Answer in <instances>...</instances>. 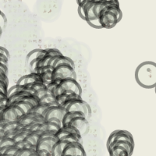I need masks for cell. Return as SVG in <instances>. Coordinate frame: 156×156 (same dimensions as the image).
I'll use <instances>...</instances> for the list:
<instances>
[{"label":"cell","mask_w":156,"mask_h":156,"mask_svg":"<svg viewBox=\"0 0 156 156\" xmlns=\"http://www.w3.org/2000/svg\"><path fill=\"white\" fill-rule=\"evenodd\" d=\"M122 17V12L119 2L108 0V5L101 9L98 19L101 28L111 29L120 21Z\"/></svg>","instance_id":"obj_1"},{"label":"cell","mask_w":156,"mask_h":156,"mask_svg":"<svg viewBox=\"0 0 156 156\" xmlns=\"http://www.w3.org/2000/svg\"><path fill=\"white\" fill-rule=\"evenodd\" d=\"M136 83L144 88H155L156 63L151 61L143 62L135 70Z\"/></svg>","instance_id":"obj_2"},{"label":"cell","mask_w":156,"mask_h":156,"mask_svg":"<svg viewBox=\"0 0 156 156\" xmlns=\"http://www.w3.org/2000/svg\"><path fill=\"white\" fill-rule=\"evenodd\" d=\"M67 112H81L84 114L87 119L90 118L91 114V108L88 103L83 100L81 96L77 95L76 97L67 100L62 105Z\"/></svg>","instance_id":"obj_3"},{"label":"cell","mask_w":156,"mask_h":156,"mask_svg":"<svg viewBox=\"0 0 156 156\" xmlns=\"http://www.w3.org/2000/svg\"><path fill=\"white\" fill-rule=\"evenodd\" d=\"M109 156H131L134 149V143L127 140L113 142L107 147Z\"/></svg>","instance_id":"obj_4"},{"label":"cell","mask_w":156,"mask_h":156,"mask_svg":"<svg viewBox=\"0 0 156 156\" xmlns=\"http://www.w3.org/2000/svg\"><path fill=\"white\" fill-rule=\"evenodd\" d=\"M65 90H71L80 96H81L83 93V90L80 83H78L76 79L73 78H66L61 80L55 91V97L58 94H62Z\"/></svg>","instance_id":"obj_5"},{"label":"cell","mask_w":156,"mask_h":156,"mask_svg":"<svg viewBox=\"0 0 156 156\" xmlns=\"http://www.w3.org/2000/svg\"><path fill=\"white\" fill-rule=\"evenodd\" d=\"M66 78L76 79V73L75 66L69 64H62L54 67L52 73V80H63Z\"/></svg>","instance_id":"obj_6"},{"label":"cell","mask_w":156,"mask_h":156,"mask_svg":"<svg viewBox=\"0 0 156 156\" xmlns=\"http://www.w3.org/2000/svg\"><path fill=\"white\" fill-rule=\"evenodd\" d=\"M58 140V137L54 133L44 132L40 133L37 144L36 146V151H51L52 146Z\"/></svg>","instance_id":"obj_7"},{"label":"cell","mask_w":156,"mask_h":156,"mask_svg":"<svg viewBox=\"0 0 156 156\" xmlns=\"http://www.w3.org/2000/svg\"><path fill=\"white\" fill-rule=\"evenodd\" d=\"M24 112L20 108L14 105H8L4 108L2 114L0 115V120L5 122H15L18 121L19 119L23 115Z\"/></svg>","instance_id":"obj_8"},{"label":"cell","mask_w":156,"mask_h":156,"mask_svg":"<svg viewBox=\"0 0 156 156\" xmlns=\"http://www.w3.org/2000/svg\"><path fill=\"white\" fill-rule=\"evenodd\" d=\"M94 0H87L83 9H84V20L90 25V27L94 28H101L99 24L98 20L93 12V5Z\"/></svg>","instance_id":"obj_9"},{"label":"cell","mask_w":156,"mask_h":156,"mask_svg":"<svg viewBox=\"0 0 156 156\" xmlns=\"http://www.w3.org/2000/svg\"><path fill=\"white\" fill-rule=\"evenodd\" d=\"M62 156H87L81 142H70L64 147Z\"/></svg>","instance_id":"obj_10"},{"label":"cell","mask_w":156,"mask_h":156,"mask_svg":"<svg viewBox=\"0 0 156 156\" xmlns=\"http://www.w3.org/2000/svg\"><path fill=\"white\" fill-rule=\"evenodd\" d=\"M119 140H127V141L134 143L133 135L129 131L123 130V129H116V130H114L113 132H112L108 137L107 147L112 144L113 142L119 141Z\"/></svg>","instance_id":"obj_11"},{"label":"cell","mask_w":156,"mask_h":156,"mask_svg":"<svg viewBox=\"0 0 156 156\" xmlns=\"http://www.w3.org/2000/svg\"><path fill=\"white\" fill-rule=\"evenodd\" d=\"M62 126V122L57 119H50L44 120L40 126L38 133H41L44 132L56 133Z\"/></svg>","instance_id":"obj_12"},{"label":"cell","mask_w":156,"mask_h":156,"mask_svg":"<svg viewBox=\"0 0 156 156\" xmlns=\"http://www.w3.org/2000/svg\"><path fill=\"white\" fill-rule=\"evenodd\" d=\"M66 112L67 111L62 105H58L57 103L48 108L44 116V120H48L50 119H57L62 122V119Z\"/></svg>","instance_id":"obj_13"},{"label":"cell","mask_w":156,"mask_h":156,"mask_svg":"<svg viewBox=\"0 0 156 156\" xmlns=\"http://www.w3.org/2000/svg\"><path fill=\"white\" fill-rule=\"evenodd\" d=\"M67 125H71V126L76 128L79 130V132L81 133V135L87 133L89 129L88 119L85 116H80L74 118Z\"/></svg>","instance_id":"obj_14"},{"label":"cell","mask_w":156,"mask_h":156,"mask_svg":"<svg viewBox=\"0 0 156 156\" xmlns=\"http://www.w3.org/2000/svg\"><path fill=\"white\" fill-rule=\"evenodd\" d=\"M44 118L41 115H36L32 112H28V113H25L22 115L19 119L18 122H20V124L21 125L22 127H26V126H29V125L34 123L36 122H44Z\"/></svg>","instance_id":"obj_15"},{"label":"cell","mask_w":156,"mask_h":156,"mask_svg":"<svg viewBox=\"0 0 156 156\" xmlns=\"http://www.w3.org/2000/svg\"><path fill=\"white\" fill-rule=\"evenodd\" d=\"M54 67L52 66H41L37 69V73H38L41 76V81L46 86H48L52 80V73H53Z\"/></svg>","instance_id":"obj_16"},{"label":"cell","mask_w":156,"mask_h":156,"mask_svg":"<svg viewBox=\"0 0 156 156\" xmlns=\"http://www.w3.org/2000/svg\"><path fill=\"white\" fill-rule=\"evenodd\" d=\"M36 82H42L40 75L37 73H30L29 74L24 75L20 78L16 84L20 86H25L36 83Z\"/></svg>","instance_id":"obj_17"},{"label":"cell","mask_w":156,"mask_h":156,"mask_svg":"<svg viewBox=\"0 0 156 156\" xmlns=\"http://www.w3.org/2000/svg\"><path fill=\"white\" fill-rule=\"evenodd\" d=\"M70 134H80L81 133L79 132L76 128H75L74 126H71V125H66V126H62L60 128V129L55 133L56 136L58 137V139L63 138L65 136H69Z\"/></svg>","instance_id":"obj_18"},{"label":"cell","mask_w":156,"mask_h":156,"mask_svg":"<svg viewBox=\"0 0 156 156\" xmlns=\"http://www.w3.org/2000/svg\"><path fill=\"white\" fill-rule=\"evenodd\" d=\"M46 52V48L43 49V48H37V49H34L30 51L28 54H27V57H26V62L29 66V64L32 62V61L35 60V59H38V58H41Z\"/></svg>","instance_id":"obj_19"},{"label":"cell","mask_w":156,"mask_h":156,"mask_svg":"<svg viewBox=\"0 0 156 156\" xmlns=\"http://www.w3.org/2000/svg\"><path fill=\"white\" fill-rule=\"evenodd\" d=\"M69 142L63 139H58L51 148V155L52 156H62L64 147Z\"/></svg>","instance_id":"obj_20"},{"label":"cell","mask_w":156,"mask_h":156,"mask_svg":"<svg viewBox=\"0 0 156 156\" xmlns=\"http://www.w3.org/2000/svg\"><path fill=\"white\" fill-rule=\"evenodd\" d=\"M55 104H57V101H55L54 103H51V104H42V103H39L37 106L34 107V108L30 112L34 113L36 115H41V116L44 117L48 108L51 106H52V105H55Z\"/></svg>","instance_id":"obj_21"},{"label":"cell","mask_w":156,"mask_h":156,"mask_svg":"<svg viewBox=\"0 0 156 156\" xmlns=\"http://www.w3.org/2000/svg\"><path fill=\"white\" fill-rule=\"evenodd\" d=\"M80 116H85V115L81 112H66L62 119V126H66L72 119Z\"/></svg>","instance_id":"obj_22"},{"label":"cell","mask_w":156,"mask_h":156,"mask_svg":"<svg viewBox=\"0 0 156 156\" xmlns=\"http://www.w3.org/2000/svg\"><path fill=\"white\" fill-rule=\"evenodd\" d=\"M12 105H16V106H18L19 108H21L23 112H24V113H28V112H30V111L34 108V106H33L30 102L25 101L23 98L20 100V101H16V102L13 103Z\"/></svg>","instance_id":"obj_23"},{"label":"cell","mask_w":156,"mask_h":156,"mask_svg":"<svg viewBox=\"0 0 156 156\" xmlns=\"http://www.w3.org/2000/svg\"><path fill=\"white\" fill-rule=\"evenodd\" d=\"M39 136H40V133L37 132H30L27 136L26 137L25 140L28 142V144L31 146L33 148L36 149V146L37 144V141H38Z\"/></svg>","instance_id":"obj_24"},{"label":"cell","mask_w":156,"mask_h":156,"mask_svg":"<svg viewBox=\"0 0 156 156\" xmlns=\"http://www.w3.org/2000/svg\"><path fill=\"white\" fill-rule=\"evenodd\" d=\"M23 128L21 125L20 124V122L18 121H15V122H5V124L3 126V131L5 133H9V132L13 131L16 129H19Z\"/></svg>","instance_id":"obj_25"},{"label":"cell","mask_w":156,"mask_h":156,"mask_svg":"<svg viewBox=\"0 0 156 156\" xmlns=\"http://www.w3.org/2000/svg\"><path fill=\"white\" fill-rule=\"evenodd\" d=\"M19 150V147L15 144V145L9 146L8 147H1L0 148V152L2 154H6V155L9 156H16Z\"/></svg>","instance_id":"obj_26"},{"label":"cell","mask_w":156,"mask_h":156,"mask_svg":"<svg viewBox=\"0 0 156 156\" xmlns=\"http://www.w3.org/2000/svg\"><path fill=\"white\" fill-rule=\"evenodd\" d=\"M55 101H56V97H55V93L51 92L48 90L46 94L40 98V103H42V104H51Z\"/></svg>","instance_id":"obj_27"},{"label":"cell","mask_w":156,"mask_h":156,"mask_svg":"<svg viewBox=\"0 0 156 156\" xmlns=\"http://www.w3.org/2000/svg\"><path fill=\"white\" fill-rule=\"evenodd\" d=\"M62 64H69L71 66H75L74 62L73 61V59L68 56H64L63 55L58 57L56 60L55 61L53 64V67H55V66H58V65H62Z\"/></svg>","instance_id":"obj_28"},{"label":"cell","mask_w":156,"mask_h":156,"mask_svg":"<svg viewBox=\"0 0 156 156\" xmlns=\"http://www.w3.org/2000/svg\"><path fill=\"white\" fill-rule=\"evenodd\" d=\"M15 144H16V143H15L13 139L8 137V136H4L2 140V142H1V144H0V148L1 147H8L9 146L15 145Z\"/></svg>","instance_id":"obj_29"},{"label":"cell","mask_w":156,"mask_h":156,"mask_svg":"<svg viewBox=\"0 0 156 156\" xmlns=\"http://www.w3.org/2000/svg\"><path fill=\"white\" fill-rule=\"evenodd\" d=\"M22 88H23V87L20 85H18V84H16V85L9 87V88L8 89L7 96L9 97V96H11L12 94H15V93L18 92V91H20V90H22Z\"/></svg>","instance_id":"obj_30"},{"label":"cell","mask_w":156,"mask_h":156,"mask_svg":"<svg viewBox=\"0 0 156 156\" xmlns=\"http://www.w3.org/2000/svg\"><path fill=\"white\" fill-rule=\"evenodd\" d=\"M6 22H7V20H6V16H5L3 12L1 11L0 9V26L3 30L5 27V24H6Z\"/></svg>","instance_id":"obj_31"},{"label":"cell","mask_w":156,"mask_h":156,"mask_svg":"<svg viewBox=\"0 0 156 156\" xmlns=\"http://www.w3.org/2000/svg\"><path fill=\"white\" fill-rule=\"evenodd\" d=\"M8 62H9V58L5 56V55L0 54V63L8 66Z\"/></svg>","instance_id":"obj_32"},{"label":"cell","mask_w":156,"mask_h":156,"mask_svg":"<svg viewBox=\"0 0 156 156\" xmlns=\"http://www.w3.org/2000/svg\"><path fill=\"white\" fill-rule=\"evenodd\" d=\"M8 98L7 94H5V93L3 92H0V101L5 99V98Z\"/></svg>","instance_id":"obj_33"},{"label":"cell","mask_w":156,"mask_h":156,"mask_svg":"<svg viewBox=\"0 0 156 156\" xmlns=\"http://www.w3.org/2000/svg\"><path fill=\"white\" fill-rule=\"evenodd\" d=\"M4 136H5V133L3 129H0V138H3Z\"/></svg>","instance_id":"obj_34"},{"label":"cell","mask_w":156,"mask_h":156,"mask_svg":"<svg viewBox=\"0 0 156 156\" xmlns=\"http://www.w3.org/2000/svg\"><path fill=\"white\" fill-rule=\"evenodd\" d=\"M2 28L1 27V26H0V37H1V35H2Z\"/></svg>","instance_id":"obj_35"},{"label":"cell","mask_w":156,"mask_h":156,"mask_svg":"<svg viewBox=\"0 0 156 156\" xmlns=\"http://www.w3.org/2000/svg\"><path fill=\"white\" fill-rule=\"evenodd\" d=\"M3 110H4L3 108H0V115H1V114H2V112Z\"/></svg>","instance_id":"obj_36"},{"label":"cell","mask_w":156,"mask_h":156,"mask_svg":"<svg viewBox=\"0 0 156 156\" xmlns=\"http://www.w3.org/2000/svg\"><path fill=\"white\" fill-rule=\"evenodd\" d=\"M1 155H2V154H1V152H0V156H1Z\"/></svg>","instance_id":"obj_37"},{"label":"cell","mask_w":156,"mask_h":156,"mask_svg":"<svg viewBox=\"0 0 156 156\" xmlns=\"http://www.w3.org/2000/svg\"><path fill=\"white\" fill-rule=\"evenodd\" d=\"M154 89H155V93H156V87H155V88H154Z\"/></svg>","instance_id":"obj_38"}]
</instances>
